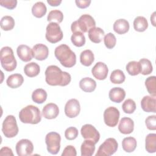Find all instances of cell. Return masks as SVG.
Segmentation results:
<instances>
[{"label": "cell", "instance_id": "obj_48", "mask_svg": "<svg viewBox=\"0 0 156 156\" xmlns=\"http://www.w3.org/2000/svg\"><path fill=\"white\" fill-rule=\"evenodd\" d=\"M47 2L51 6H58L62 3V1L60 0H47Z\"/></svg>", "mask_w": 156, "mask_h": 156}, {"label": "cell", "instance_id": "obj_36", "mask_svg": "<svg viewBox=\"0 0 156 156\" xmlns=\"http://www.w3.org/2000/svg\"><path fill=\"white\" fill-rule=\"evenodd\" d=\"M145 86L148 93L153 97L156 96V77L150 76L145 80Z\"/></svg>", "mask_w": 156, "mask_h": 156}, {"label": "cell", "instance_id": "obj_21", "mask_svg": "<svg viewBox=\"0 0 156 156\" xmlns=\"http://www.w3.org/2000/svg\"><path fill=\"white\" fill-rule=\"evenodd\" d=\"M88 35L91 41L94 43H99L104 38L105 34L101 28L94 27L88 31Z\"/></svg>", "mask_w": 156, "mask_h": 156}, {"label": "cell", "instance_id": "obj_6", "mask_svg": "<svg viewBox=\"0 0 156 156\" xmlns=\"http://www.w3.org/2000/svg\"><path fill=\"white\" fill-rule=\"evenodd\" d=\"M18 127L16 118L13 115H8L4 119L2 125V132L4 136L10 138L18 133Z\"/></svg>", "mask_w": 156, "mask_h": 156}, {"label": "cell", "instance_id": "obj_49", "mask_svg": "<svg viewBox=\"0 0 156 156\" xmlns=\"http://www.w3.org/2000/svg\"><path fill=\"white\" fill-rule=\"evenodd\" d=\"M151 21L154 26H155V12H154L151 16Z\"/></svg>", "mask_w": 156, "mask_h": 156}, {"label": "cell", "instance_id": "obj_5", "mask_svg": "<svg viewBox=\"0 0 156 156\" xmlns=\"http://www.w3.org/2000/svg\"><path fill=\"white\" fill-rule=\"evenodd\" d=\"M0 61L2 67L7 71H13L17 65V62L10 47L4 46L0 52Z\"/></svg>", "mask_w": 156, "mask_h": 156}, {"label": "cell", "instance_id": "obj_28", "mask_svg": "<svg viewBox=\"0 0 156 156\" xmlns=\"http://www.w3.org/2000/svg\"><path fill=\"white\" fill-rule=\"evenodd\" d=\"M137 143L135 138L132 136L126 137L122 140V147L124 151L126 152H132L136 147Z\"/></svg>", "mask_w": 156, "mask_h": 156}, {"label": "cell", "instance_id": "obj_15", "mask_svg": "<svg viewBox=\"0 0 156 156\" xmlns=\"http://www.w3.org/2000/svg\"><path fill=\"white\" fill-rule=\"evenodd\" d=\"M34 57L40 61L44 60L47 58L49 55V49L44 44L38 43L34 46L32 48Z\"/></svg>", "mask_w": 156, "mask_h": 156}, {"label": "cell", "instance_id": "obj_38", "mask_svg": "<svg viewBox=\"0 0 156 156\" xmlns=\"http://www.w3.org/2000/svg\"><path fill=\"white\" fill-rule=\"evenodd\" d=\"M71 41L74 46L77 47H82L85 43V37L83 33L77 32L73 34L71 37Z\"/></svg>", "mask_w": 156, "mask_h": 156}, {"label": "cell", "instance_id": "obj_41", "mask_svg": "<svg viewBox=\"0 0 156 156\" xmlns=\"http://www.w3.org/2000/svg\"><path fill=\"white\" fill-rule=\"evenodd\" d=\"M104 41L106 48L108 49H112L116 45V38L113 34L109 32L104 36Z\"/></svg>", "mask_w": 156, "mask_h": 156}, {"label": "cell", "instance_id": "obj_46", "mask_svg": "<svg viewBox=\"0 0 156 156\" xmlns=\"http://www.w3.org/2000/svg\"><path fill=\"white\" fill-rule=\"evenodd\" d=\"M75 2L79 8L85 9L90 5L91 1L90 0H76Z\"/></svg>", "mask_w": 156, "mask_h": 156}, {"label": "cell", "instance_id": "obj_30", "mask_svg": "<svg viewBox=\"0 0 156 156\" xmlns=\"http://www.w3.org/2000/svg\"><path fill=\"white\" fill-rule=\"evenodd\" d=\"M47 12V8L44 3L41 1L35 2L32 7V13L36 18L43 17Z\"/></svg>", "mask_w": 156, "mask_h": 156}, {"label": "cell", "instance_id": "obj_29", "mask_svg": "<svg viewBox=\"0 0 156 156\" xmlns=\"http://www.w3.org/2000/svg\"><path fill=\"white\" fill-rule=\"evenodd\" d=\"M145 149L149 153L156 152V134L149 133L145 138Z\"/></svg>", "mask_w": 156, "mask_h": 156}, {"label": "cell", "instance_id": "obj_14", "mask_svg": "<svg viewBox=\"0 0 156 156\" xmlns=\"http://www.w3.org/2000/svg\"><path fill=\"white\" fill-rule=\"evenodd\" d=\"M108 69L107 65L103 62H99L95 64L91 69L93 76L98 80H102L107 78Z\"/></svg>", "mask_w": 156, "mask_h": 156}, {"label": "cell", "instance_id": "obj_31", "mask_svg": "<svg viewBox=\"0 0 156 156\" xmlns=\"http://www.w3.org/2000/svg\"><path fill=\"white\" fill-rule=\"evenodd\" d=\"M134 29L137 32H144L148 27V22L146 18L142 16L136 17L133 21Z\"/></svg>", "mask_w": 156, "mask_h": 156}, {"label": "cell", "instance_id": "obj_42", "mask_svg": "<svg viewBox=\"0 0 156 156\" xmlns=\"http://www.w3.org/2000/svg\"><path fill=\"white\" fill-rule=\"evenodd\" d=\"M79 132L77 128L74 127H69L65 131V136L68 140H73L78 136Z\"/></svg>", "mask_w": 156, "mask_h": 156}, {"label": "cell", "instance_id": "obj_47", "mask_svg": "<svg viewBox=\"0 0 156 156\" xmlns=\"http://www.w3.org/2000/svg\"><path fill=\"white\" fill-rule=\"evenodd\" d=\"M0 155H13L12 150L8 147H3L0 150Z\"/></svg>", "mask_w": 156, "mask_h": 156}, {"label": "cell", "instance_id": "obj_24", "mask_svg": "<svg viewBox=\"0 0 156 156\" xmlns=\"http://www.w3.org/2000/svg\"><path fill=\"white\" fill-rule=\"evenodd\" d=\"M79 87L85 92H92L96 89V82L90 77H84L80 80Z\"/></svg>", "mask_w": 156, "mask_h": 156}, {"label": "cell", "instance_id": "obj_25", "mask_svg": "<svg viewBox=\"0 0 156 156\" xmlns=\"http://www.w3.org/2000/svg\"><path fill=\"white\" fill-rule=\"evenodd\" d=\"M95 151V143L90 140H85L81 144L82 156H91Z\"/></svg>", "mask_w": 156, "mask_h": 156}, {"label": "cell", "instance_id": "obj_8", "mask_svg": "<svg viewBox=\"0 0 156 156\" xmlns=\"http://www.w3.org/2000/svg\"><path fill=\"white\" fill-rule=\"evenodd\" d=\"M61 136L55 132H51L47 133L45 137V143L48 152L51 154H57L60 149Z\"/></svg>", "mask_w": 156, "mask_h": 156}, {"label": "cell", "instance_id": "obj_33", "mask_svg": "<svg viewBox=\"0 0 156 156\" xmlns=\"http://www.w3.org/2000/svg\"><path fill=\"white\" fill-rule=\"evenodd\" d=\"M126 76L124 72L121 69H115L110 76V80L114 84H120L125 81Z\"/></svg>", "mask_w": 156, "mask_h": 156}, {"label": "cell", "instance_id": "obj_45", "mask_svg": "<svg viewBox=\"0 0 156 156\" xmlns=\"http://www.w3.org/2000/svg\"><path fill=\"white\" fill-rule=\"evenodd\" d=\"M76 155L77 152L76 148L71 145H68L66 146L62 154V156H76Z\"/></svg>", "mask_w": 156, "mask_h": 156}, {"label": "cell", "instance_id": "obj_18", "mask_svg": "<svg viewBox=\"0 0 156 156\" xmlns=\"http://www.w3.org/2000/svg\"><path fill=\"white\" fill-rule=\"evenodd\" d=\"M141 107L146 112H156L155 97L152 96H145L141 101Z\"/></svg>", "mask_w": 156, "mask_h": 156}, {"label": "cell", "instance_id": "obj_23", "mask_svg": "<svg viewBox=\"0 0 156 156\" xmlns=\"http://www.w3.org/2000/svg\"><path fill=\"white\" fill-rule=\"evenodd\" d=\"M24 82L23 76L18 73L10 75L6 80L7 86L11 88H16L20 87Z\"/></svg>", "mask_w": 156, "mask_h": 156}, {"label": "cell", "instance_id": "obj_32", "mask_svg": "<svg viewBox=\"0 0 156 156\" xmlns=\"http://www.w3.org/2000/svg\"><path fill=\"white\" fill-rule=\"evenodd\" d=\"M47 96V93L44 89L37 88L33 91L32 99L37 104H42L46 100Z\"/></svg>", "mask_w": 156, "mask_h": 156}, {"label": "cell", "instance_id": "obj_37", "mask_svg": "<svg viewBox=\"0 0 156 156\" xmlns=\"http://www.w3.org/2000/svg\"><path fill=\"white\" fill-rule=\"evenodd\" d=\"M63 20V13L57 9L52 10L49 12L47 16V20L49 22H54L56 23H60Z\"/></svg>", "mask_w": 156, "mask_h": 156}, {"label": "cell", "instance_id": "obj_44", "mask_svg": "<svg viewBox=\"0 0 156 156\" xmlns=\"http://www.w3.org/2000/svg\"><path fill=\"white\" fill-rule=\"evenodd\" d=\"M0 4L1 6L4 7L10 10L15 9L17 5L16 0H1Z\"/></svg>", "mask_w": 156, "mask_h": 156}, {"label": "cell", "instance_id": "obj_9", "mask_svg": "<svg viewBox=\"0 0 156 156\" xmlns=\"http://www.w3.org/2000/svg\"><path fill=\"white\" fill-rule=\"evenodd\" d=\"M118 143L113 138H108L99 147L96 156H110L116 152L118 149Z\"/></svg>", "mask_w": 156, "mask_h": 156}, {"label": "cell", "instance_id": "obj_40", "mask_svg": "<svg viewBox=\"0 0 156 156\" xmlns=\"http://www.w3.org/2000/svg\"><path fill=\"white\" fill-rule=\"evenodd\" d=\"M122 108L124 112L126 113H133L136 109V104L133 99H127L123 102Z\"/></svg>", "mask_w": 156, "mask_h": 156}, {"label": "cell", "instance_id": "obj_3", "mask_svg": "<svg viewBox=\"0 0 156 156\" xmlns=\"http://www.w3.org/2000/svg\"><path fill=\"white\" fill-rule=\"evenodd\" d=\"M19 118L23 123L36 124L41 120L40 109L33 105H29L24 107L19 112Z\"/></svg>", "mask_w": 156, "mask_h": 156}, {"label": "cell", "instance_id": "obj_13", "mask_svg": "<svg viewBox=\"0 0 156 156\" xmlns=\"http://www.w3.org/2000/svg\"><path fill=\"white\" fill-rule=\"evenodd\" d=\"M80 105L76 99H71L67 101L65 106V113L69 118L76 117L80 113Z\"/></svg>", "mask_w": 156, "mask_h": 156}, {"label": "cell", "instance_id": "obj_12", "mask_svg": "<svg viewBox=\"0 0 156 156\" xmlns=\"http://www.w3.org/2000/svg\"><path fill=\"white\" fill-rule=\"evenodd\" d=\"M15 149L18 156H28L32 155L34 145L28 139H21L16 144Z\"/></svg>", "mask_w": 156, "mask_h": 156}, {"label": "cell", "instance_id": "obj_11", "mask_svg": "<svg viewBox=\"0 0 156 156\" xmlns=\"http://www.w3.org/2000/svg\"><path fill=\"white\" fill-rule=\"evenodd\" d=\"M80 133L85 140H92L95 144L99 140L100 133L91 124H86L83 125L80 129Z\"/></svg>", "mask_w": 156, "mask_h": 156}, {"label": "cell", "instance_id": "obj_43", "mask_svg": "<svg viewBox=\"0 0 156 156\" xmlns=\"http://www.w3.org/2000/svg\"><path fill=\"white\" fill-rule=\"evenodd\" d=\"M145 124L147 128L151 130H156V116H149L145 120Z\"/></svg>", "mask_w": 156, "mask_h": 156}, {"label": "cell", "instance_id": "obj_27", "mask_svg": "<svg viewBox=\"0 0 156 156\" xmlns=\"http://www.w3.org/2000/svg\"><path fill=\"white\" fill-rule=\"evenodd\" d=\"M94 60V56L93 52L90 49L83 51L80 55V63L85 66H90Z\"/></svg>", "mask_w": 156, "mask_h": 156}, {"label": "cell", "instance_id": "obj_1", "mask_svg": "<svg viewBox=\"0 0 156 156\" xmlns=\"http://www.w3.org/2000/svg\"><path fill=\"white\" fill-rule=\"evenodd\" d=\"M46 82L51 86L64 87L68 85L71 80V75L56 65H50L47 67L45 71Z\"/></svg>", "mask_w": 156, "mask_h": 156}, {"label": "cell", "instance_id": "obj_20", "mask_svg": "<svg viewBox=\"0 0 156 156\" xmlns=\"http://www.w3.org/2000/svg\"><path fill=\"white\" fill-rule=\"evenodd\" d=\"M109 99L113 102L120 103L125 98L126 92L121 87L112 88L108 93Z\"/></svg>", "mask_w": 156, "mask_h": 156}, {"label": "cell", "instance_id": "obj_39", "mask_svg": "<svg viewBox=\"0 0 156 156\" xmlns=\"http://www.w3.org/2000/svg\"><path fill=\"white\" fill-rule=\"evenodd\" d=\"M127 72L130 76H136L140 73V66L138 62L130 61L126 66Z\"/></svg>", "mask_w": 156, "mask_h": 156}, {"label": "cell", "instance_id": "obj_7", "mask_svg": "<svg viewBox=\"0 0 156 156\" xmlns=\"http://www.w3.org/2000/svg\"><path fill=\"white\" fill-rule=\"evenodd\" d=\"M63 34L60 26L58 23L51 22L46 29L45 37L48 41L51 43H56L63 38Z\"/></svg>", "mask_w": 156, "mask_h": 156}, {"label": "cell", "instance_id": "obj_34", "mask_svg": "<svg viewBox=\"0 0 156 156\" xmlns=\"http://www.w3.org/2000/svg\"><path fill=\"white\" fill-rule=\"evenodd\" d=\"M138 62L140 66V73L143 75H148L152 72L153 67L149 60L143 58L140 59Z\"/></svg>", "mask_w": 156, "mask_h": 156}, {"label": "cell", "instance_id": "obj_4", "mask_svg": "<svg viewBox=\"0 0 156 156\" xmlns=\"http://www.w3.org/2000/svg\"><path fill=\"white\" fill-rule=\"evenodd\" d=\"M94 27L96 22L94 18L88 14H83L71 24V29L73 34L77 32L85 33Z\"/></svg>", "mask_w": 156, "mask_h": 156}, {"label": "cell", "instance_id": "obj_26", "mask_svg": "<svg viewBox=\"0 0 156 156\" xmlns=\"http://www.w3.org/2000/svg\"><path fill=\"white\" fill-rule=\"evenodd\" d=\"M25 74L29 77H34L38 75L40 72V66L35 62H30L26 64L24 68Z\"/></svg>", "mask_w": 156, "mask_h": 156}, {"label": "cell", "instance_id": "obj_2", "mask_svg": "<svg viewBox=\"0 0 156 156\" xmlns=\"http://www.w3.org/2000/svg\"><path fill=\"white\" fill-rule=\"evenodd\" d=\"M54 55L61 65L66 68H71L76 63L75 53L65 44H62L56 47Z\"/></svg>", "mask_w": 156, "mask_h": 156}, {"label": "cell", "instance_id": "obj_17", "mask_svg": "<svg viewBox=\"0 0 156 156\" xmlns=\"http://www.w3.org/2000/svg\"><path fill=\"white\" fill-rule=\"evenodd\" d=\"M59 114V108L57 104L54 103H48L44 105L42 110V115L48 119H54Z\"/></svg>", "mask_w": 156, "mask_h": 156}, {"label": "cell", "instance_id": "obj_16", "mask_svg": "<svg viewBox=\"0 0 156 156\" xmlns=\"http://www.w3.org/2000/svg\"><path fill=\"white\" fill-rule=\"evenodd\" d=\"M16 53L20 59L25 62H29L34 57L32 49L26 44L18 46L16 49Z\"/></svg>", "mask_w": 156, "mask_h": 156}, {"label": "cell", "instance_id": "obj_19", "mask_svg": "<svg viewBox=\"0 0 156 156\" xmlns=\"http://www.w3.org/2000/svg\"><path fill=\"white\" fill-rule=\"evenodd\" d=\"M134 129L133 121L128 117H123L121 119L119 125L118 130L123 134H130Z\"/></svg>", "mask_w": 156, "mask_h": 156}, {"label": "cell", "instance_id": "obj_22", "mask_svg": "<svg viewBox=\"0 0 156 156\" xmlns=\"http://www.w3.org/2000/svg\"><path fill=\"white\" fill-rule=\"evenodd\" d=\"M130 25L128 22L125 19H119L115 21L113 24V30L118 34H124L127 33L129 30Z\"/></svg>", "mask_w": 156, "mask_h": 156}, {"label": "cell", "instance_id": "obj_35", "mask_svg": "<svg viewBox=\"0 0 156 156\" xmlns=\"http://www.w3.org/2000/svg\"><path fill=\"white\" fill-rule=\"evenodd\" d=\"M15 20L11 16L5 15L4 16L0 22V26L2 30L5 31L10 30L13 29L15 26Z\"/></svg>", "mask_w": 156, "mask_h": 156}, {"label": "cell", "instance_id": "obj_10", "mask_svg": "<svg viewBox=\"0 0 156 156\" xmlns=\"http://www.w3.org/2000/svg\"><path fill=\"white\" fill-rule=\"evenodd\" d=\"M119 111L115 107L107 108L104 112V121L105 124L111 127H115L119 121Z\"/></svg>", "mask_w": 156, "mask_h": 156}]
</instances>
